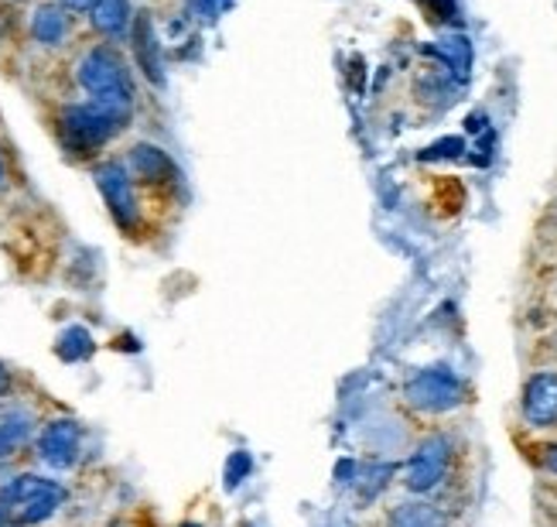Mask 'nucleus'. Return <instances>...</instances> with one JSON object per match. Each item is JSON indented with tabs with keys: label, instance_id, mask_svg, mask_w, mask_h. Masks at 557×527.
<instances>
[{
	"label": "nucleus",
	"instance_id": "20e7f679",
	"mask_svg": "<svg viewBox=\"0 0 557 527\" xmlns=\"http://www.w3.org/2000/svg\"><path fill=\"white\" fill-rule=\"evenodd\" d=\"M404 397L410 407H418L424 415H445L466 401V383L445 367H431L407 380Z\"/></svg>",
	"mask_w": 557,
	"mask_h": 527
},
{
	"label": "nucleus",
	"instance_id": "ddd939ff",
	"mask_svg": "<svg viewBox=\"0 0 557 527\" xmlns=\"http://www.w3.org/2000/svg\"><path fill=\"white\" fill-rule=\"evenodd\" d=\"M35 436V415L24 407H11L0 415V463H8L17 449H24Z\"/></svg>",
	"mask_w": 557,
	"mask_h": 527
},
{
	"label": "nucleus",
	"instance_id": "f03ea898",
	"mask_svg": "<svg viewBox=\"0 0 557 527\" xmlns=\"http://www.w3.org/2000/svg\"><path fill=\"white\" fill-rule=\"evenodd\" d=\"M127 120L131 117H120L100 103H72L59 113V134L65 140V148L69 151H76V155H92V151H100L103 144H110L120 131L127 127Z\"/></svg>",
	"mask_w": 557,
	"mask_h": 527
},
{
	"label": "nucleus",
	"instance_id": "4468645a",
	"mask_svg": "<svg viewBox=\"0 0 557 527\" xmlns=\"http://www.w3.org/2000/svg\"><path fill=\"white\" fill-rule=\"evenodd\" d=\"M55 353L65 359V364H83V359H89V356L96 353V340H92V332H89L86 326H69V329L59 335Z\"/></svg>",
	"mask_w": 557,
	"mask_h": 527
},
{
	"label": "nucleus",
	"instance_id": "7ed1b4c3",
	"mask_svg": "<svg viewBox=\"0 0 557 527\" xmlns=\"http://www.w3.org/2000/svg\"><path fill=\"white\" fill-rule=\"evenodd\" d=\"M96 188L113 216V223L124 233H137L140 226V203H137V188H134V175L127 172V164L120 161H100L92 168Z\"/></svg>",
	"mask_w": 557,
	"mask_h": 527
},
{
	"label": "nucleus",
	"instance_id": "412c9836",
	"mask_svg": "<svg viewBox=\"0 0 557 527\" xmlns=\"http://www.w3.org/2000/svg\"><path fill=\"white\" fill-rule=\"evenodd\" d=\"M4 524H11V511L4 507V500H0V527H4Z\"/></svg>",
	"mask_w": 557,
	"mask_h": 527
},
{
	"label": "nucleus",
	"instance_id": "4be33fe9",
	"mask_svg": "<svg viewBox=\"0 0 557 527\" xmlns=\"http://www.w3.org/2000/svg\"><path fill=\"white\" fill-rule=\"evenodd\" d=\"M8 185V164H4V155H0V188Z\"/></svg>",
	"mask_w": 557,
	"mask_h": 527
},
{
	"label": "nucleus",
	"instance_id": "1a4fd4ad",
	"mask_svg": "<svg viewBox=\"0 0 557 527\" xmlns=\"http://www.w3.org/2000/svg\"><path fill=\"white\" fill-rule=\"evenodd\" d=\"M131 168L127 172L140 182H151V185H168L178 179V168L172 161V155H164L154 144H134L131 148Z\"/></svg>",
	"mask_w": 557,
	"mask_h": 527
},
{
	"label": "nucleus",
	"instance_id": "39448f33",
	"mask_svg": "<svg viewBox=\"0 0 557 527\" xmlns=\"http://www.w3.org/2000/svg\"><path fill=\"white\" fill-rule=\"evenodd\" d=\"M448 463H451V442L445 436H431L407 459V466H404V487L410 493H431V490H438L442 479L448 476Z\"/></svg>",
	"mask_w": 557,
	"mask_h": 527
},
{
	"label": "nucleus",
	"instance_id": "2eb2a0df",
	"mask_svg": "<svg viewBox=\"0 0 557 527\" xmlns=\"http://www.w3.org/2000/svg\"><path fill=\"white\" fill-rule=\"evenodd\" d=\"M391 527H448V520L431 503H400L391 514Z\"/></svg>",
	"mask_w": 557,
	"mask_h": 527
},
{
	"label": "nucleus",
	"instance_id": "aec40b11",
	"mask_svg": "<svg viewBox=\"0 0 557 527\" xmlns=\"http://www.w3.org/2000/svg\"><path fill=\"white\" fill-rule=\"evenodd\" d=\"M544 466L557 476V445H550V449L544 452Z\"/></svg>",
	"mask_w": 557,
	"mask_h": 527
},
{
	"label": "nucleus",
	"instance_id": "9b49d317",
	"mask_svg": "<svg viewBox=\"0 0 557 527\" xmlns=\"http://www.w3.org/2000/svg\"><path fill=\"white\" fill-rule=\"evenodd\" d=\"M28 28H32V38L38 41V45H45V48H59V45H65V38H69V32H72V14L65 11V8H59V4H38L35 11H32V21H28Z\"/></svg>",
	"mask_w": 557,
	"mask_h": 527
},
{
	"label": "nucleus",
	"instance_id": "6ab92c4d",
	"mask_svg": "<svg viewBox=\"0 0 557 527\" xmlns=\"http://www.w3.org/2000/svg\"><path fill=\"white\" fill-rule=\"evenodd\" d=\"M8 394H11V373L4 364H0V397H8Z\"/></svg>",
	"mask_w": 557,
	"mask_h": 527
},
{
	"label": "nucleus",
	"instance_id": "f3484780",
	"mask_svg": "<svg viewBox=\"0 0 557 527\" xmlns=\"http://www.w3.org/2000/svg\"><path fill=\"white\" fill-rule=\"evenodd\" d=\"M421 4H424V11H428L434 21H445V17L455 14V0H421Z\"/></svg>",
	"mask_w": 557,
	"mask_h": 527
},
{
	"label": "nucleus",
	"instance_id": "423d86ee",
	"mask_svg": "<svg viewBox=\"0 0 557 527\" xmlns=\"http://www.w3.org/2000/svg\"><path fill=\"white\" fill-rule=\"evenodd\" d=\"M83 452V425L76 418H52L38 431V459L48 469H72Z\"/></svg>",
	"mask_w": 557,
	"mask_h": 527
},
{
	"label": "nucleus",
	"instance_id": "f8f14e48",
	"mask_svg": "<svg viewBox=\"0 0 557 527\" xmlns=\"http://www.w3.org/2000/svg\"><path fill=\"white\" fill-rule=\"evenodd\" d=\"M89 21H92V28L100 35L124 38V35H131V24H134L131 0H92Z\"/></svg>",
	"mask_w": 557,
	"mask_h": 527
},
{
	"label": "nucleus",
	"instance_id": "f257e3e1",
	"mask_svg": "<svg viewBox=\"0 0 557 527\" xmlns=\"http://www.w3.org/2000/svg\"><path fill=\"white\" fill-rule=\"evenodd\" d=\"M76 79L92 103H100L120 117H131L137 93H134V79L127 72V62L120 59L116 48L92 45L89 52H83V59L76 65Z\"/></svg>",
	"mask_w": 557,
	"mask_h": 527
},
{
	"label": "nucleus",
	"instance_id": "0eeeda50",
	"mask_svg": "<svg viewBox=\"0 0 557 527\" xmlns=\"http://www.w3.org/2000/svg\"><path fill=\"white\" fill-rule=\"evenodd\" d=\"M523 418L534 428H547L557 421V373H534L523 388Z\"/></svg>",
	"mask_w": 557,
	"mask_h": 527
},
{
	"label": "nucleus",
	"instance_id": "9d476101",
	"mask_svg": "<svg viewBox=\"0 0 557 527\" xmlns=\"http://www.w3.org/2000/svg\"><path fill=\"white\" fill-rule=\"evenodd\" d=\"M65 503V487L48 479V487H41L35 497L21 500L17 507H11V524L17 527H32V524H45L48 517H55V511Z\"/></svg>",
	"mask_w": 557,
	"mask_h": 527
},
{
	"label": "nucleus",
	"instance_id": "a211bd4d",
	"mask_svg": "<svg viewBox=\"0 0 557 527\" xmlns=\"http://www.w3.org/2000/svg\"><path fill=\"white\" fill-rule=\"evenodd\" d=\"M52 4L65 8L69 14H89V8H92V0H52Z\"/></svg>",
	"mask_w": 557,
	"mask_h": 527
},
{
	"label": "nucleus",
	"instance_id": "dca6fc26",
	"mask_svg": "<svg viewBox=\"0 0 557 527\" xmlns=\"http://www.w3.org/2000/svg\"><path fill=\"white\" fill-rule=\"evenodd\" d=\"M250 473V455L247 452H236L233 459H230V469H226V479H230V487H236L239 479H244Z\"/></svg>",
	"mask_w": 557,
	"mask_h": 527
},
{
	"label": "nucleus",
	"instance_id": "5701e85b",
	"mask_svg": "<svg viewBox=\"0 0 557 527\" xmlns=\"http://www.w3.org/2000/svg\"><path fill=\"white\" fill-rule=\"evenodd\" d=\"M0 38H4V21H0Z\"/></svg>",
	"mask_w": 557,
	"mask_h": 527
},
{
	"label": "nucleus",
	"instance_id": "6e6552de",
	"mask_svg": "<svg viewBox=\"0 0 557 527\" xmlns=\"http://www.w3.org/2000/svg\"><path fill=\"white\" fill-rule=\"evenodd\" d=\"M131 45H134V59L140 65V72L148 76L154 86H164V62H161V48L154 38V24L148 14H137L131 24Z\"/></svg>",
	"mask_w": 557,
	"mask_h": 527
}]
</instances>
